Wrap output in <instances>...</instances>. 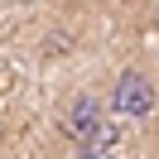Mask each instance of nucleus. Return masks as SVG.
<instances>
[{
    "label": "nucleus",
    "mask_w": 159,
    "mask_h": 159,
    "mask_svg": "<svg viewBox=\"0 0 159 159\" xmlns=\"http://www.w3.org/2000/svg\"><path fill=\"white\" fill-rule=\"evenodd\" d=\"M154 106H159V92H154V82L145 77V72H120L116 77V87H111V116H120V120H145V116H154Z\"/></svg>",
    "instance_id": "nucleus-1"
},
{
    "label": "nucleus",
    "mask_w": 159,
    "mask_h": 159,
    "mask_svg": "<svg viewBox=\"0 0 159 159\" xmlns=\"http://www.w3.org/2000/svg\"><path fill=\"white\" fill-rule=\"evenodd\" d=\"M77 159H116V130L101 125L87 145H77Z\"/></svg>",
    "instance_id": "nucleus-3"
},
{
    "label": "nucleus",
    "mask_w": 159,
    "mask_h": 159,
    "mask_svg": "<svg viewBox=\"0 0 159 159\" xmlns=\"http://www.w3.org/2000/svg\"><path fill=\"white\" fill-rule=\"evenodd\" d=\"M101 125H106L101 101H97V97H87V92H82V97H72L68 106H63V135H68L72 145H87V140L97 135Z\"/></svg>",
    "instance_id": "nucleus-2"
}]
</instances>
